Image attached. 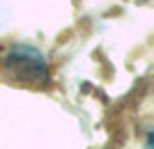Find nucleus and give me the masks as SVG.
<instances>
[{
  "instance_id": "nucleus-1",
  "label": "nucleus",
  "mask_w": 154,
  "mask_h": 149,
  "mask_svg": "<svg viewBox=\"0 0 154 149\" xmlns=\"http://www.w3.org/2000/svg\"><path fill=\"white\" fill-rule=\"evenodd\" d=\"M0 76L14 85L42 87L48 83V64L32 46H12L0 58Z\"/></svg>"
}]
</instances>
